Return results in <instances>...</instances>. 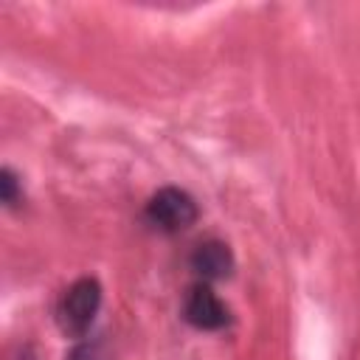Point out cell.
<instances>
[{"label":"cell","mask_w":360,"mask_h":360,"mask_svg":"<svg viewBox=\"0 0 360 360\" xmlns=\"http://www.w3.org/2000/svg\"><path fill=\"white\" fill-rule=\"evenodd\" d=\"M98 307H101V284L98 278L93 276H82L76 278L59 298L56 304V326L65 338H73V340H82L96 315H98Z\"/></svg>","instance_id":"cell-1"},{"label":"cell","mask_w":360,"mask_h":360,"mask_svg":"<svg viewBox=\"0 0 360 360\" xmlns=\"http://www.w3.org/2000/svg\"><path fill=\"white\" fill-rule=\"evenodd\" d=\"M200 217V208L194 197L177 186H166L155 191L146 202V222L163 233H180L191 228Z\"/></svg>","instance_id":"cell-2"},{"label":"cell","mask_w":360,"mask_h":360,"mask_svg":"<svg viewBox=\"0 0 360 360\" xmlns=\"http://www.w3.org/2000/svg\"><path fill=\"white\" fill-rule=\"evenodd\" d=\"M183 318L200 332H217L231 323V312L208 281H197L183 295Z\"/></svg>","instance_id":"cell-3"},{"label":"cell","mask_w":360,"mask_h":360,"mask_svg":"<svg viewBox=\"0 0 360 360\" xmlns=\"http://www.w3.org/2000/svg\"><path fill=\"white\" fill-rule=\"evenodd\" d=\"M188 264L200 276V281H222L233 273V253L225 242L205 239L191 250Z\"/></svg>","instance_id":"cell-4"},{"label":"cell","mask_w":360,"mask_h":360,"mask_svg":"<svg viewBox=\"0 0 360 360\" xmlns=\"http://www.w3.org/2000/svg\"><path fill=\"white\" fill-rule=\"evenodd\" d=\"M65 360H112V352L104 338H82Z\"/></svg>","instance_id":"cell-5"},{"label":"cell","mask_w":360,"mask_h":360,"mask_svg":"<svg viewBox=\"0 0 360 360\" xmlns=\"http://www.w3.org/2000/svg\"><path fill=\"white\" fill-rule=\"evenodd\" d=\"M20 183H17V174L8 169V166H3L0 169V197H3V202L8 205V208H14L17 202H20Z\"/></svg>","instance_id":"cell-6"}]
</instances>
